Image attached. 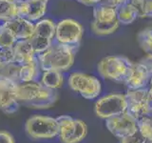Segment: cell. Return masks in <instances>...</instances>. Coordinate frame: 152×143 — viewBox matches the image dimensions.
I'll use <instances>...</instances> for the list:
<instances>
[{
	"label": "cell",
	"mask_w": 152,
	"mask_h": 143,
	"mask_svg": "<svg viewBox=\"0 0 152 143\" xmlns=\"http://www.w3.org/2000/svg\"><path fill=\"white\" fill-rule=\"evenodd\" d=\"M16 97L19 103L33 109H48L53 105L58 94L55 90L47 88L41 82L18 83Z\"/></svg>",
	"instance_id": "obj_1"
},
{
	"label": "cell",
	"mask_w": 152,
	"mask_h": 143,
	"mask_svg": "<svg viewBox=\"0 0 152 143\" xmlns=\"http://www.w3.org/2000/svg\"><path fill=\"white\" fill-rule=\"evenodd\" d=\"M76 49L77 47L53 42L45 52L37 55V61L42 72L48 70L65 72L69 70L74 63Z\"/></svg>",
	"instance_id": "obj_2"
},
{
	"label": "cell",
	"mask_w": 152,
	"mask_h": 143,
	"mask_svg": "<svg viewBox=\"0 0 152 143\" xmlns=\"http://www.w3.org/2000/svg\"><path fill=\"white\" fill-rule=\"evenodd\" d=\"M92 13L93 19L90 23V29L96 35H109L118 30L120 23L115 8L99 3L94 6Z\"/></svg>",
	"instance_id": "obj_3"
},
{
	"label": "cell",
	"mask_w": 152,
	"mask_h": 143,
	"mask_svg": "<svg viewBox=\"0 0 152 143\" xmlns=\"http://www.w3.org/2000/svg\"><path fill=\"white\" fill-rule=\"evenodd\" d=\"M133 62L126 56L109 55L99 62L97 70L104 78L117 82H125L128 76Z\"/></svg>",
	"instance_id": "obj_4"
},
{
	"label": "cell",
	"mask_w": 152,
	"mask_h": 143,
	"mask_svg": "<svg viewBox=\"0 0 152 143\" xmlns=\"http://www.w3.org/2000/svg\"><path fill=\"white\" fill-rule=\"evenodd\" d=\"M25 130L34 139H50L59 135L56 118L46 116H33L27 120Z\"/></svg>",
	"instance_id": "obj_5"
},
{
	"label": "cell",
	"mask_w": 152,
	"mask_h": 143,
	"mask_svg": "<svg viewBox=\"0 0 152 143\" xmlns=\"http://www.w3.org/2000/svg\"><path fill=\"white\" fill-rule=\"evenodd\" d=\"M59 125V138L62 143H79L88 133L86 123L80 119H74L69 116L56 117Z\"/></svg>",
	"instance_id": "obj_6"
},
{
	"label": "cell",
	"mask_w": 152,
	"mask_h": 143,
	"mask_svg": "<svg viewBox=\"0 0 152 143\" xmlns=\"http://www.w3.org/2000/svg\"><path fill=\"white\" fill-rule=\"evenodd\" d=\"M70 89L78 93L86 99H94L99 97L102 91L100 80L93 75L75 72L69 77Z\"/></svg>",
	"instance_id": "obj_7"
},
{
	"label": "cell",
	"mask_w": 152,
	"mask_h": 143,
	"mask_svg": "<svg viewBox=\"0 0 152 143\" xmlns=\"http://www.w3.org/2000/svg\"><path fill=\"white\" fill-rule=\"evenodd\" d=\"M56 23L50 18H42L34 23V32L30 42L36 55H40L49 48L54 40Z\"/></svg>",
	"instance_id": "obj_8"
},
{
	"label": "cell",
	"mask_w": 152,
	"mask_h": 143,
	"mask_svg": "<svg viewBox=\"0 0 152 143\" xmlns=\"http://www.w3.org/2000/svg\"><path fill=\"white\" fill-rule=\"evenodd\" d=\"M84 35V28L81 24L71 18L62 19L56 23L55 42L61 44L78 47Z\"/></svg>",
	"instance_id": "obj_9"
},
{
	"label": "cell",
	"mask_w": 152,
	"mask_h": 143,
	"mask_svg": "<svg viewBox=\"0 0 152 143\" xmlns=\"http://www.w3.org/2000/svg\"><path fill=\"white\" fill-rule=\"evenodd\" d=\"M126 108L127 103L126 94H110L97 100V102L95 103L94 111L97 116L107 119L126 112Z\"/></svg>",
	"instance_id": "obj_10"
},
{
	"label": "cell",
	"mask_w": 152,
	"mask_h": 143,
	"mask_svg": "<svg viewBox=\"0 0 152 143\" xmlns=\"http://www.w3.org/2000/svg\"><path fill=\"white\" fill-rule=\"evenodd\" d=\"M106 120L107 130L120 139L134 135L138 131L137 119L131 116L127 112L109 117Z\"/></svg>",
	"instance_id": "obj_11"
},
{
	"label": "cell",
	"mask_w": 152,
	"mask_h": 143,
	"mask_svg": "<svg viewBox=\"0 0 152 143\" xmlns=\"http://www.w3.org/2000/svg\"><path fill=\"white\" fill-rule=\"evenodd\" d=\"M127 108L126 112L135 119H139L148 114V89H128L126 94Z\"/></svg>",
	"instance_id": "obj_12"
},
{
	"label": "cell",
	"mask_w": 152,
	"mask_h": 143,
	"mask_svg": "<svg viewBox=\"0 0 152 143\" xmlns=\"http://www.w3.org/2000/svg\"><path fill=\"white\" fill-rule=\"evenodd\" d=\"M18 83L14 81L0 78V110L7 114L17 111L19 103L16 97Z\"/></svg>",
	"instance_id": "obj_13"
},
{
	"label": "cell",
	"mask_w": 152,
	"mask_h": 143,
	"mask_svg": "<svg viewBox=\"0 0 152 143\" xmlns=\"http://www.w3.org/2000/svg\"><path fill=\"white\" fill-rule=\"evenodd\" d=\"M17 5L18 17L28 19L31 22L44 18L48 8V3L36 0H17Z\"/></svg>",
	"instance_id": "obj_14"
},
{
	"label": "cell",
	"mask_w": 152,
	"mask_h": 143,
	"mask_svg": "<svg viewBox=\"0 0 152 143\" xmlns=\"http://www.w3.org/2000/svg\"><path fill=\"white\" fill-rule=\"evenodd\" d=\"M150 77L151 74L146 67L141 62H138L133 63L125 83L128 89H142L146 88V85L149 84Z\"/></svg>",
	"instance_id": "obj_15"
},
{
	"label": "cell",
	"mask_w": 152,
	"mask_h": 143,
	"mask_svg": "<svg viewBox=\"0 0 152 143\" xmlns=\"http://www.w3.org/2000/svg\"><path fill=\"white\" fill-rule=\"evenodd\" d=\"M14 61L16 63L23 65L37 59V55L33 49L31 43L28 39L17 40L12 47Z\"/></svg>",
	"instance_id": "obj_16"
},
{
	"label": "cell",
	"mask_w": 152,
	"mask_h": 143,
	"mask_svg": "<svg viewBox=\"0 0 152 143\" xmlns=\"http://www.w3.org/2000/svg\"><path fill=\"white\" fill-rule=\"evenodd\" d=\"M4 23L11 29L17 40L30 39L34 32V23L26 18L16 17Z\"/></svg>",
	"instance_id": "obj_17"
},
{
	"label": "cell",
	"mask_w": 152,
	"mask_h": 143,
	"mask_svg": "<svg viewBox=\"0 0 152 143\" xmlns=\"http://www.w3.org/2000/svg\"><path fill=\"white\" fill-rule=\"evenodd\" d=\"M41 68L37 59L31 62V63L20 65L19 69V83H28L35 81L39 76Z\"/></svg>",
	"instance_id": "obj_18"
},
{
	"label": "cell",
	"mask_w": 152,
	"mask_h": 143,
	"mask_svg": "<svg viewBox=\"0 0 152 143\" xmlns=\"http://www.w3.org/2000/svg\"><path fill=\"white\" fill-rule=\"evenodd\" d=\"M116 10L119 23L123 24V25H129L139 17V13H138L137 9L133 6L129 0L125 4L121 5L120 7H118Z\"/></svg>",
	"instance_id": "obj_19"
},
{
	"label": "cell",
	"mask_w": 152,
	"mask_h": 143,
	"mask_svg": "<svg viewBox=\"0 0 152 143\" xmlns=\"http://www.w3.org/2000/svg\"><path fill=\"white\" fill-rule=\"evenodd\" d=\"M40 82L46 86L47 88L51 90L60 89L64 83V77L62 74V72L56 70H48L43 71L41 74Z\"/></svg>",
	"instance_id": "obj_20"
},
{
	"label": "cell",
	"mask_w": 152,
	"mask_h": 143,
	"mask_svg": "<svg viewBox=\"0 0 152 143\" xmlns=\"http://www.w3.org/2000/svg\"><path fill=\"white\" fill-rule=\"evenodd\" d=\"M16 17H18L17 0H0V21H11Z\"/></svg>",
	"instance_id": "obj_21"
},
{
	"label": "cell",
	"mask_w": 152,
	"mask_h": 143,
	"mask_svg": "<svg viewBox=\"0 0 152 143\" xmlns=\"http://www.w3.org/2000/svg\"><path fill=\"white\" fill-rule=\"evenodd\" d=\"M19 69L20 64L15 61L0 63V78H5L19 83Z\"/></svg>",
	"instance_id": "obj_22"
},
{
	"label": "cell",
	"mask_w": 152,
	"mask_h": 143,
	"mask_svg": "<svg viewBox=\"0 0 152 143\" xmlns=\"http://www.w3.org/2000/svg\"><path fill=\"white\" fill-rule=\"evenodd\" d=\"M17 41L13 32L10 29L6 23H2L0 25V49H9L12 48Z\"/></svg>",
	"instance_id": "obj_23"
},
{
	"label": "cell",
	"mask_w": 152,
	"mask_h": 143,
	"mask_svg": "<svg viewBox=\"0 0 152 143\" xmlns=\"http://www.w3.org/2000/svg\"><path fill=\"white\" fill-rule=\"evenodd\" d=\"M137 40L142 51L147 55L152 54V27L142 30L137 35Z\"/></svg>",
	"instance_id": "obj_24"
},
{
	"label": "cell",
	"mask_w": 152,
	"mask_h": 143,
	"mask_svg": "<svg viewBox=\"0 0 152 143\" xmlns=\"http://www.w3.org/2000/svg\"><path fill=\"white\" fill-rule=\"evenodd\" d=\"M138 131L145 137L146 140H152V116H145L137 120Z\"/></svg>",
	"instance_id": "obj_25"
},
{
	"label": "cell",
	"mask_w": 152,
	"mask_h": 143,
	"mask_svg": "<svg viewBox=\"0 0 152 143\" xmlns=\"http://www.w3.org/2000/svg\"><path fill=\"white\" fill-rule=\"evenodd\" d=\"M145 142H146L145 137L142 136L139 131H137L134 135L121 139V143H145Z\"/></svg>",
	"instance_id": "obj_26"
},
{
	"label": "cell",
	"mask_w": 152,
	"mask_h": 143,
	"mask_svg": "<svg viewBox=\"0 0 152 143\" xmlns=\"http://www.w3.org/2000/svg\"><path fill=\"white\" fill-rule=\"evenodd\" d=\"M127 1L128 0H99V3L117 9L118 7H120L121 5L125 4Z\"/></svg>",
	"instance_id": "obj_27"
},
{
	"label": "cell",
	"mask_w": 152,
	"mask_h": 143,
	"mask_svg": "<svg viewBox=\"0 0 152 143\" xmlns=\"http://www.w3.org/2000/svg\"><path fill=\"white\" fill-rule=\"evenodd\" d=\"M131 4L134 6L138 13H139V17H145L144 12V0H129Z\"/></svg>",
	"instance_id": "obj_28"
},
{
	"label": "cell",
	"mask_w": 152,
	"mask_h": 143,
	"mask_svg": "<svg viewBox=\"0 0 152 143\" xmlns=\"http://www.w3.org/2000/svg\"><path fill=\"white\" fill-rule=\"evenodd\" d=\"M0 143H15L13 136L6 131H0Z\"/></svg>",
	"instance_id": "obj_29"
},
{
	"label": "cell",
	"mask_w": 152,
	"mask_h": 143,
	"mask_svg": "<svg viewBox=\"0 0 152 143\" xmlns=\"http://www.w3.org/2000/svg\"><path fill=\"white\" fill-rule=\"evenodd\" d=\"M145 17L152 18V0H144Z\"/></svg>",
	"instance_id": "obj_30"
},
{
	"label": "cell",
	"mask_w": 152,
	"mask_h": 143,
	"mask_svg": "<svg viewBox=\"0 0 152 143\" xmlns=\"http://www.w3.org/2000/svg\"><path fill=\"white\" fill-rule=\"evenodd\" d=\"M140 62L146 67L147 70H148V72L150 73V74L152 75V54H149L146 56H145L144 58L141 59Z\"/></svg>",
	"instance_id": "obj_31"
},
{
	"label": "cell",
	"mask_w": 152,
	"mask_h": 143,
	"mask_svg": "<svg viewBox=\"0 0 152 143\" xmlns=\"http://www.w3.org/2000/svg\"><path fill=\"white\" fill-rule=\"evenodd\" d=\"M79 3L86 5V6H95V5L99 4V0H76Z\"/></svg>",
	"instance_id": "obj_32"
},
{
	"label": "cell",
	"mask_w": 152,
	"mask_h": 143,
	"mask_svg": "<svg viewBox=\"0 0 152 143\" xmlns=\"http://www.w3.org/2000/svg\"><path fill=\"white\" fill-rule=\"evenodd\" d=\"M148 102H152V75L149 80V88H148Z\"/></svg>",
	"instance_id": "obj_33"
},
{
	"label": "cell",
	"mask_w": 152,
	"mask_h": 143,
	"mask_svg": "<svg viewBox=\"0 0 152 143\" xmlns=\"http://www.w3.org/2000/svg\"><path fill=\"white\" fill-rule=\"evenodd\" d=\"M148 104H149V109H148V114H147V116H152V102H148Z\"/></svg>",
	"instance_id": "obj_34"
},
{
	"label": "cell",
	"mask_w": 152,
	"mask_h": 143,
	"mask_svg": "<svg viewBox=\"0 0 152 143\" xmlns=\"http://www.w3.org/2000/svg\"><path fill=\"white\" fill-rule=\"evenodd\" d=\"M36 1H42V2H46V3H48V1H49V0H36Z\"/></svg>",
	"instance_id": "obj_35"
},
{
	"label": "cell",
	"mask_w": 152,
	"mask_h": 143,
	"mask_svg": "<svg viewBox=\"0 0 152 143\" xmlns=\"http://www.w3.org/2000/svg\"><path fill=\"white\" fill-rule=\"evenodd\" d=\"M145 143H152V140H146Z\"/></svg>",
	"instance_id": "obj_36"
}]
</instances>
